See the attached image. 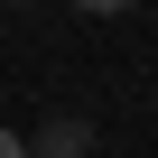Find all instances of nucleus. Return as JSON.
Wrapping results in <instances>:
<instances>
[{
  "instance_id": "1",
  "label": "nucleus",
  "mask_w": 158,
  "mask_h": 158,
  "mask_svg": "<svg viewBox=\"0 0 158 158\" xmlns=\"http://www.w3.org/2000/svg\"><path fill=\"white\" fill-rule=\"evenodd\" d=\"M37 149H47V158H84V149H93V130H84V121H47V139H37Z\"/></svg>"
},
{
  "instance_id": "2",
  "label": "nucleus",
  "mask_w": 158,
  "mask_h": 158,
  "mask_svg": "<svg viewBox=\"0 0 158 158\" xmlns=\"http://www.w3.org/2000/svg\"><path fill=\"white\" fill-rule=\"evenodd\" d=\"M74 10H93V19H112V10H130V0H74Z\"/></svg>"
},
{
  "instance_id": "3",
  "label": "nucleus",
  "mask_w": 158,
  "mask_h": 158,
  "mask_svg": "<svg viewBox=\"0 0 158 158\" xmlns=\"http://www.w3.org/2000/svg\"><path fill=\"white\" fill-rule=\"evenodd\" d=\"M0 158H28V139H19V130H0Z\"/></svg>"
},
{
  "instance_id": "4",
  "label": "nucleus",
  "mask_w": 158,
  "mask_h": 158,
  "mask_svg": "<svg viewBox=\"0 0 158 158\" xmlns=\"http://www.w3.org/2000/svg\"><path fill=\"white\" fill-rule=\"evenodd\" d=\"M10 10H19V0H10Z\"/></svg>"
}]
</instances>
